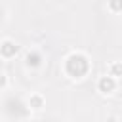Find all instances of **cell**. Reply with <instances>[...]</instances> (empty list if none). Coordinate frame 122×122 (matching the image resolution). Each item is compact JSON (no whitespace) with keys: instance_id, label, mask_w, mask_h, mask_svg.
<instances>
[{"instance_id":"cell-4","label":"cell","mask_w":122,"mask_h":122,"mask_svg":"<svg viewBox=\"0 0 122 122\" xmlns=\"http://www.w3.org/2000/svg\"><path fill=\"white\" fill-rule=\"evenodd\" d=\"M0 86H6V74L0 72Z\"/></svg>"},{"instance_id":"cell-3","label":"cell","mask_w":122,"mask_h":122,"mask_svg":"<svg viewBox=\"0 0 122 122\" xmlns=\"http://www.w3.org/2000/svg\"><path fill=\"white\" fill-rule=\"evenodd\" d=\"M109 8H111L112 11H118V10H120V0H111V2H109Z\"/></svg>"},{"instance_id":"cell-1","label":"cell","mask_w":122,"mask_h":122,"mask_svg":"<svg viewBox=\"0 0 122 122\" xmlns=\"http://www.w3.org/2000/svg\"><path fill=\"white\" fill-rule=\"evenodd\" d=\"M0 53H2L4 57H11V55H15V53H17V44L11 42V40H4V42L0 44Z\"/></svg>"},{"instance_id":"cell-2","label":"cell","mask_w":122,"mask_h":122,"mask_svg":"<svg viewBox=\"0 0 122 122\" xmlns=\"http://www.w3.org/2000/svg\"><path fill=\"white\" fill-rule=\"evenodd\" d=\"M114 86H116V78H114V76H103V78L99 80V90L105 92V93L112 92Z\"/></svg>"}]
</instances>
